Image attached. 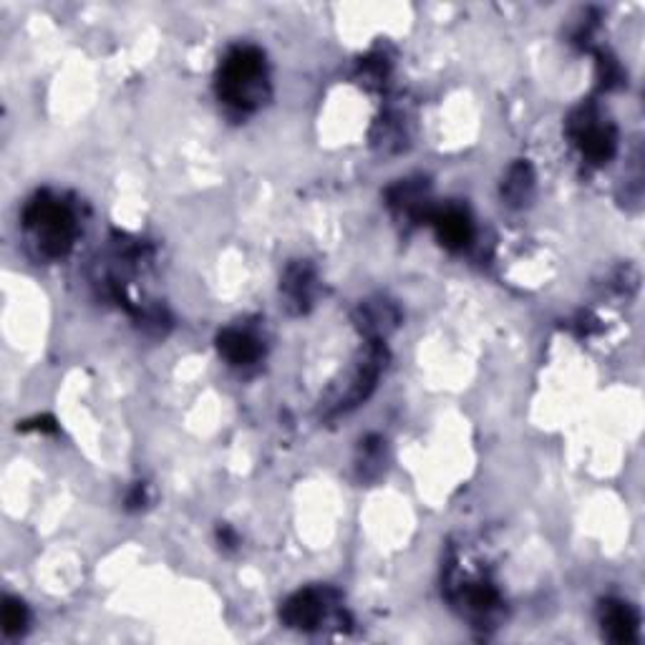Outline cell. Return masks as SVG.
Masks as SVG:
<instances>
[{
	"label": "cell",
	"instance_id": "1",
	"mask_svg": "<svg viewBox=\"0 0 645 645\" xmlns=\"http://www.w3.org/2000/svg\"><path fill=\"white\" fill-rule=\"evenodd\" d=\"M217 91L227 106L252 111L270 94L265 53L255 46H237L227 53L217 76Z\"/></svg>",
	"mask_w": 645,
	"mask_h": 645
},
{
	"label": "cell",
	"instance_id": "2",
	"mask_svg": "<svg viewBox=\"0 0 645 645\" xmlns=\"http://www.w3.org/2000/svg\"><path fill=\"white\" fill-rule=\"evenodd\" d=\"M23 225L31 232L41 255L48 257V260L69 255V250L74 247L76 232H79L71 207L63 205L61 200L51 197L48 192H41L36 200L28 202V207L23 210Z\"/></svg>",
	"mask_w": 645,
	"mask_h": 645
},
{
	"label": "cell",
	"instance_id": "3",
	"mask_svg": "<svg viewBox=\"0 0 645 645\" xmlns=\"http://www.w3.org/2000/svg\"><path fill=\"white\" fill-rule=\"evenodd\" d=\"M567 132L575 139L585 159L593 164H605L613 159L615 149H618V132L610 121L600 116V111L593 104L580 106L575 114L570 116Z\"/></svg>",
	"mask_w": 645,
	"mask_h": 645
},
{
	"label": "cell",
	"instance_id": "4",
	"mask_svg": "<svg viewBox=\"0 0 645 645\" xmlns=\"http://www.w3.org/2000/svg\"><path fill=\"white\" fill-rule=\"evenodd\" d=\"M328 615V593L326 590H300L280 610V618L288 628L315 630Z\"/></svg>",
	"mask_w": 645,
	"mask_h": 645
},
{
	"label": "cell",
	"instance_id": "5",
	"mask_svg": "<svg viewBox=\"0 0 645 645\" xmlns=\"http://www.w3.org/2000/svg\"><path fill=\"white\" fill-rule=\"evenodd\" d=\"M600 625H603L605 638L613 643H635L640 630L638 610L623 600H603L600 603Z\"/></svg>",
	"mask_w": 645,
	"mask_h": 645
},
{
	"label": "cell",
	"instance_id": "6",
	"mask_svg": "<svg viewBox=\"0 0 645 645\" xmlns=\"http://www.w3.org/2000/svg\"><path fill=\"white\" fill-rule=\"evenodd\" d=\"M429 222L434 225L436 237L449 250H464L474 237V225L469 215L459 207H444V210L429 212Z\"/></svg>",
	"mask_w": 645,
	"mask_h": 645
},
{
	"label": "cell",
	"instance_id": "7",
	"mask_svg": "<svg viewBox=\"0 0 645 645\" xmlns=\"http://www.w3.org/2000/svg\"><path fill=\"white\" fill-rule=\"evenodd\" d=\"M356 320L358 328H361L368 338L378 341V338H383L386 333L399 326V310L391 303H386V300H376V303L368 300V303H363L361 308H358Z\"/></svg>",
	"mask_w": 645,
	"mask_h": 645
},
{
	"label": "cell",
	"instance_id": "8",
	"mask_svg": "<svg viewBox=\"0 0 645 645\" xmlns=\"http://www.w3.org/2000/svg\"><path fill=\"white\" fill-rule=\"evenodd\" d=\"M315 288V273L308 263L290 265L288 273L283 278V293L288 298V305L293 313H303L308 310L310 300H313Z\"/></svg>",
	"mask_w": 645,
	"mask_h": 645
},
{
	"label": "cell",
	"instance_id": "9",
	"mask_svg": "<svg viewBox=\"0 0 645 645\" xmlns=\"http://www.w3.org/2000/svg\"><path fill=\"white\" fill-rule=\"evenodd\" d=\"M217 348H220L222 356L232 363V366H250L260 358L263 348L257 343L255 336L245 331H237V328H227L217 336Z\"/></svg>",
	"mask_w": 645,
	"mask_h": 645
},
{
	"label": "cell",
	"instance_id": "10",
	"mask_svg": "<svg viewBox=\"0 0 645 645\" xmlns=\"http://www.w3.org/2000/svg\"><path fill=\"white\" fill-rule=\"evenodd\" d=\"M459 603L467 608L469 615H477V618H487L489 613H494L499 605V593L489 583H482V580H474V583H464L457 593Z\"/></svg>",
	"mask_w": 645,
	"mask_h": 645
},
{
	"label": "cell",
	"instance_id": "11",
	"mask_svg": "<svg viewBox=\"0 0 645 645\" xmlns=\"http://www.w3.org/2000/svg\"><path fill=\"white\" fill-rule=\"evenodd\" d=\"M532 187H535V174L527 162H517L509 167L507 177L502 182V197L512 207H520L530 200Z\"/></svg>",
	"mask_w": 645,
	"mask_h": 645
},
{
	"label": "cell",
	"instance_id": "12",
	"mask_svg": "<svg viewBox=\"0 0 645 645\" xmlns=\"http://www.w3.org/2000/svg\"><path fill=\"white\" fill-rule=\"evenodd\" d=\"M381 464H383V439H378V436H366V439L361 441V462H358L361 479L378 477Z\"/></svg>",
	"mask_w": 645,
	"mask_h": 645
},
{
	"label": "cell",
	"instance_id": "13",
	"mask_svg": "<svg viewBox=\"0 0 645 645\" xmlns=\"http://www.w3.org/2000/svg\"><path fill=\"white\" fill-rule=\"evenodd\" d=\"M28 625V610L21 600L6 598L3 603V633L21 635Z\"/></svg>",
	"mask_w": 645,
	"mask_h": 645
},
{
	"label": "cell",
	"instance_id": "14",
	"mask_svg": "<svg viewBox=\"0 0 645 645\" xmlns=\"http://www.w3.org/2000/svg\"><path fill=\"white\" fill-rule=\"evenodd\" d=\"M144 502H147V487H144V484H137V487L132 489V494L126 497V507L139 509L144 507Z\"/></svg>",
	"mask_w": 645,
	"mask_h": 645
},
{
	"label": "cell",
	"instance_id": "15",
	"mask_svg": "<svg viewBox=\"0 0 645 645\" xmlns=\"http://www.w3.org/2000/svg\"><path fill=\"white\" fill-rule=\"evenodd\" d=\"M220 540L225 542V547H235L237 545V537H235V532L230 530V527H222V530H220Z\"/></svg>",
	"mask_w": 645,
	"mask_h": 645
}]
</instances>
